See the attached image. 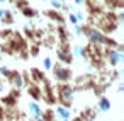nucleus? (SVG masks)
<instances>
[{
	"label": "nucleus",
	"mask_w": 124,
	"mask_h": 121,
	"mask_svg": "<svg viewBox=\"0 0 124 121\" xmlns=\"http://www.w3.org/2000/svg\"><path fill=\"white\" fill-rule=\"evenodd\" d=\"M73 92H75V87H71L70 84L66 82H61V85L58 87V97L60 101L63 102V106H70L71 101H73Z\"/></svg>",
	"instance_id": "nucleus-1"
},
{
	"label": "nucleus",
	"mask_w": 124,
	"mask_h": 121,
	"mask_svg": "<svg viewBox=\"0 0 124 121\" xmlns=\"http://www.w3.org/2000/svg\"><path fill=\"white\" fill-rule=\"evenodd\" d=\"M87 38L90 39V43L92 44H97V46H104V44H110L112 41L109 39V38H105V34L102 33V31H99V29H88L87 33Z\"/></svg>",
	"instance_id": "nucleus-2"
},
{
	"label": "nucleus",
	"mask_w": 124,
	"mask_h": 121,
	"mask_svg": "<svg viewBox=\"0 0 124 121\" xmlns=\"http://www.w3.org/2000/svg\"><path fill=\"white\" fill-rule=\"evenodd\" d=\"M51 70L54 72V78H56L58 82H68V80L71 78V70L66 68V67L56 65V67H53Z\"/></svg>",
	"instance_id": "nucleus-3"
},
{
	"label": "nucleus",
	"mask_w": 124,
	"mask_h": 121,
	"mask_svg": "<svg viewBox=\"0 0 124 121\" xmlns=\"http://www.w3.org/2000/svg\"><path fill=\"white\" fill-rule=\"evenodd\" d=\"M53 114H54V116H58L61 121H71V118H73L70 106H63V104L56 106V107H54V111H53Z\"/></svg>",
	"instance_id": "nucleus-4"
},
{
	"label": "nucleus",
	"mask_w": 124,
	"mask_h": 121,
	"mask_svg": "<svg viewBox=\"0 0 124 121\" xmlns=\"http://www.w3.org/2000/svg\"><path fill=\"white\" fill-rule=\"evenodd\" d=\"M107 58H109L110 65H117V63H121V61H122L121 46H117V48H110V50L107 51Z\"/></svg>",
	"instance_id": "nucleus-5"
},
{
	"label": "nucleus",
	"mask_w": 124,
	"mask_h": 121,
	"mask_svg": "<svg viewBox=\"0 0 124 121\" xmlns=\"http://www.w3.org/2000/svg\"><path fill=\"white\" fill-rule=\"evenodd\" d=\"M9 78H10V84H12V87H16V89H22V87L26 85V78H24L21 73H17V72H12V73H9Z\"/></svg>",
	"instance_id": "nucleus-6"
},
{
	"label": "nucleus",
	"mask_w": 124,
	"mask_h": 121,
	"mask_svg": "<svg viewBox=\"0 0 124 121\" xmlns=\"http://www.w3.org/2000/svg\"><path fill=\"white\" fill-rule=\"evenodd\" d=\"M27 112L31 114V118H38V116L43 114V109H41V106H39V102L36 99L27 102Z\"/></svg>",
	"instance_id": "nucleus-7"
},
{
	"label": "nucleus",
	"mask_w": 124,
	"mask_h": 121,
	"mask_svg": "<svg viewBox=\"0 0 124 121\" xmlns=\"http://www.w3.org/2000/svg\"><path fill=\"white\" fill-rule=\"evenodd\" d=\"M97 107H99V111H100V112H107V111L110 109V101H109V99H105V97H102V99H99V101H97Z\"/></svg>",
	"instance_id": "nucleus-8"
},
{
	"label": "nucleus",
	"mask_w": 124,
	"mask_h": 121,
	"mask_svg": "<svg viewBox=\"0 0 124 121\" xmlns=\"http://www.w3.org/2000/svg\"><path fill=\"white\" fill-rule=\"evenodd\" d=\"M71 55H73V56H78V58H83V56H85V48H83L82 44H75Z\"/></svg>",
	"instance_id": "nucleus-9"
},
{
	"label": "nucleus",
	"mask_w": 124,
	"mask_h": 121,
	"mask_svg": "<svg viewBox=\"0 0 124 121\" xmlns=\"http://www.w3.org/2000/svg\"><path fill=\"white\" fill-rule=\"evenodd\" d=\"M43 67H44V70H46V72H51V68L54 67V65H53V60H51L49 56H46V58L43 60Z\"/></svg>",
	"instance_id": "nucleus-10"
},
{
	"label": "nucleus",
	"mask_w": 124,
	"mask_h": 121,
	"mask_svg": "<svg viewBox=\"0 0 124 121\" xmlns=\"http://www.w3.org/2000/svg\"><path fill=\"white\" fill-rule=\"evenodd\" d=\"M68 21H70V24H73V26H78V24H80L78 16H77V14H73V12H70V14H68Z\"/></svg>",
	"instance_id": "nucleus-11"
},
{
	"label": "nucleus",
	"mask_w": 124,
	"mask_h": 121,
	"mask_svg": "<svg viewBox=\"0 0 124 121\" xmlns=\"http://www.w3.org/2000/svg\"><path fill=\"white\" fill-rule=\"evenodd\" d=\"M49 2H51V7L56 9V10L63 7V2H61V0H49Z\"/></svg>",
	"instance_id": "nucleus-12"
},
{
	"label": "nucleus",
	"mask_w": 124,
	"mask_h": 121,
	"mask_svg": "<svg viewBox=\"0 0 124 121\" xmlns=\"http://www.w3.org/2000/svg\"><path fill=\"white\" fill-rule=\"evenodd\" d=\"M32 121H48V119H46V118L41 114V116H38V118H32Z\"/></svg>",
	"instance_id": "nucleus-13"
},
{
	"label": "nucleus",
	"mask_w": 124,
	"mask_h": 121,
	"mask_svg": "<svg viewBox=\"0 0 124 121\" xmlns=\"http://www.w3.org/2000/svg\"><path fill=\"white\" fill-rule=\"evenodd\" d=\"M5 14H7V12H5L4 9H0V19H4V16H5Z\"/></svg>",
	"instance_id": "nucleus-14"
},
{
	"label": "nucleus",
	"mask_w": 124,
	"mask_h": 121,
	"mask_svg": "<svg viewBox=\"0 0 124 121\" xmlns=\"http://www.w3.org/2000/svg\"><path fill=\"white\" fill-rule=\"evenodd\" d=\"M4 90H5V85H4V84H0V92H4Z\"/></svg>",
	"instance_id": "nucleus-15"
},
{
	"label": "nucleus",
	"mask_w": 124,
	"mask_h": 121,
	"mask_svg": "<svg viewBox=\"0 0 124 121\" xmlns=\"http://www.w3.org/2000/svg\"><path fill=\"white\" fill-rule=\"evenodd\" d=\"M75 2H77V4H78V5H82V4H83V2H85V0H75Z\"/></svg>",
	"instance_id": "nucleus-16"
},
{
	"label": "nucleus",
	"mask_w": 124,
	"mask_h": 121,
	"mask_svg": "<svg viewBox=\"0 0 124 121\" xmlns=\"http://www.w3.org/2000/svg\"><path fill=\"white\" fill-rule=\"evenodd\" d=\"M10 121H22V119H19V118H12Z\"/></svg>",
	"instance_id": "nucleus-17"
},
{
	"label": "nucleus",
	"mask_w": 124,
	"mask_h": 121,
	"mask_svg": "<svg viewBox=\"0 0 124 121\" xmlns=\"http://www.w3.org/2000/svg\"><path fill=\"white\" fill-rule=\"evenodd\" d=\"M41 2H48V0H41Z\"/></svg>",
	"instance_id": "nucleus-18"
},
{
	"label": "nucleus",
	"mask_w": 124,
	"mask_h": 121,
	"mask_svg": "<svg viewBox=\"0 0 124 121\" xmlns=\"http://www.w3.org/2000/svg\"><path fill=\"white\" fill-rule=\"evenodd\" d=\"M61 2H66V0H61Z\"/></svg>",
	"instance_id": "nucleus-19"
}]
</instances>
